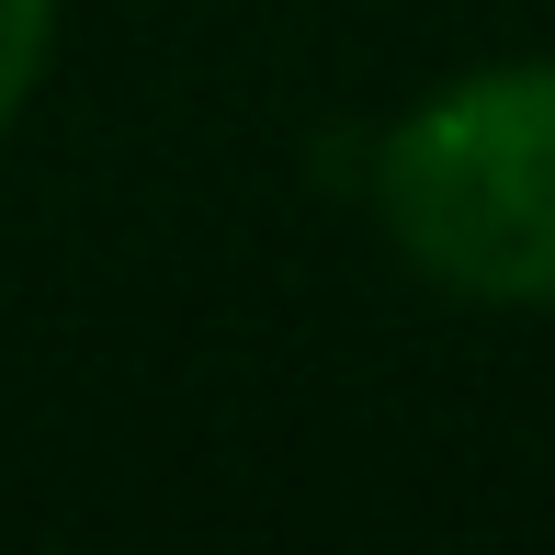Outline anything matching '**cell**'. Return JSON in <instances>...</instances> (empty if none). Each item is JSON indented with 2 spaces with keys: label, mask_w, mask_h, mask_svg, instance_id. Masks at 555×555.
Here are the masks:
<instances>
[{
  "label": "cell",
  "mask_w": 555,
  "mask_h": 555,
  "mask_svg": "<svg viewBox=\"0 0 555 555\" xmlns=\"http://www.w3.org/2000/svg\"><path fill=\"white\" fill-rule=\"evenodd\" d=\"M374 216L453 307H555V57L420 91L374 147Z\"/></svg>",
  "instance_id": "cell-1"
},
{
  "label": "cell",
  "mask_w": 555,
  "mask_h": 555,
  "mask_svg": "<svg viewBox=\"0 0 555 555\" xmlns=\"http://www.w3.org/2000/svg\"><path fill=\"white\" fill-rule=\"evenodd\" d=\"M46 57H57V0H0V137L46 91Z\"/></svg>",
  "instance_id": "cell-2"
}]
</instances>
